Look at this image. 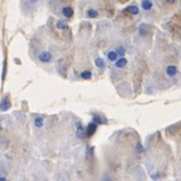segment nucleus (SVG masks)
I'll use <instances>...</instances> for the list:
<instances>
[{"instance_id":"obj_12","label":"nucleus","mask_w":181,"mask_h":181,"mask_svg":"<svg viewBox=\"0 0 181 181\" xmlns=\"http://www.w3.org/2000/svg\"><path fill=\"white\" fill-rule=\"evenodd\" d=\"M95 64H96V67L100 68V69H104V68H106V62H104L102 58H96V59H95Z\"/></svg>"},{"instance_id":"obj_3","label":"nucleus","mask_w":181,"mask_h":181,"mask_svg":"<svg viewBox=\"0 0 181 181\" xmlns=\"http://www.w3.org/2000/svg\"><path fill=\"white\" fill-rule=\"evenodd\" d=\"M86 131H87V137H90L92 135H95V132L97 131V123L95 122V121H92L90 123H88Z\"/></svg>"},{"instance_id":"obj_10","label":"nucleus","mask_w":181,"mask_h":181,"mask_svg":"<svg viewBox=\"0 0 181 181\" xmlns=\"http://www.w3.org/2000/svg\"><path fill=\"white\" fill-rule=\"evenodd\" d=\"M86 136H87L86 128H83V126L81 123H77V137L78 138H84Z\"/></svg>"},{"instance_id":"obj_14","label":"nucleus","mask_w":181,"mask_h":181,"mask_svg":"<svg viewBox=\"0 0 181 181\" xmlns=\"http://www.w3.org/2000/svg\"><path fill=\"white\" fill-rule=\"evenodd\" d=\"M43 125H44V118L43 117H35L34 118V126L37 127V128H42L43 127Z\"/></svg>"},{"instance_id":"obj_18","label":"nucleus","mask_w":181,"mask_h":181,"mask_svg":"<svg viewBox=\"0 0 181 181\" xmlns=\"http://www.w3.org/2000/svg\"><path fill=\"white\" fill-rule=\"evenodd\" d=\"M117 53H118V55L119 57H125V54H126V49H125V47H117Z\"/></svg>"},{"instance_id":"obj_8","label":"nucleus","mask_w":181,"mask_h":181,"mask_svg":"<svg viewBox=\"0 0 181 181\" xmlns=\"http://www.w3.org/2000/svg\"><path fill=\"white\" fill-rule=\"evenodd\" d=\"M10 107H12V103H10L8 96H4L3 100H2V111H3V112H7Z\"/></svg>"},{"instance_id":"obj_9","label":"nucleus","mask_w":181,"mask_h":181,"mask_svg":"<svg viewBox=\"0 0 181 181\" xmlns=\"http://www.w3.org/2000/svg\"><path fill=\"white\" fill-rule=\"evenodd\" d=\"M119 58V55H118V53H117V50H108L107 52V59L109 60V62H116V60Z\"/></svg>"},{"instance_id":"obj_11","label":"nucleus","mask_w":181,"mask_h":181,"mask_svg":"<svg viewBox=\"0 0 181 181\" xmlns=\"http://www.w3.org/2000/svg\"><path fill=\"white\" fill-rule=\"evenodd\" d=\"M125 10H126L127 13L132 14V15H137V14L140 13V9H138V7H137V5H130V7H127Z\"/></svg>"},{"instance_id":"obj_17","label":"nucleus","mask_w":181,"mask_h":181,"mask_svg":"<svg viewBox=\"0 0 181 181\" xmlns=\"http://www.w3.org/2000/svg\"><path fill=\"white\" fill-rule=\"evenodd\" d=\"M81 78H82V79H86V81L90 79V78H92V72L88 71V69L82 71V72H81Z\"/></svg>"},{"instance_id":"obj_19","label":"nucleus","mask_w":181,"mask_h":181,"mask_svg":"<svg viewBox=\"0 0 181 181\" xmlns=\"http://www.w3.org/2000/svg\"><path fill=\"white\" fill-rule=\"evenodd\" d=\"M136 150H137V152H138V154H141V152H143V151H145V148H143V146H142L141 143H137Z\"/></svg>"},{"instance_id":"obj_5","label":"nucleus","mask_w":181,"mask_h":181,"mask_svg":"<svg viewBox=\"0 0 181 181\" xmlns=\"http://www.w3.org/2000/svg\"><path fill=\"white\" fill-rule=\"evenodd\" d=\"M73 14H74V10H73L72 7H63V8H62V15H63L64 18L71 19V18L73 16Z\"/></svg>"},{"instance_id":"obj_21","label":"nucleus","mask_w":181,"mask_h":181,"mask_svg":"<svg viewBox=\"0 0 181 181\" xmlns=\"http://www.w3.org/2000/svg\"><path fill=\"white\" fill-rule=\"evenodd\" d=\"M166 3H169V4H174V3H176V0H166Z\"/></svg>"},{"instance_id":"obj_7","label":"nucleus","mask_w":181,"mask_h":181,"mask_svg":"<svg viewBox=\"0 0 181 181\" xmlns=\"http://www.w3.org/2000/svg\"><path fill=\"white\" fill-rule=\"evenodd\" d=\"M152 7H154L152 0H141V8H142V10L148 12V10L152 9Z\"/></svg>"},{"instance_id":"obj_22","label":"nucleus","mask_w":181,"mask_h":181,"mask_svg":"<svg viewBox=\"0 0 181 181\" xmlns=\"http://www.w3.org/2000/svg\"><path fill=\"white\" fill-rule=\"evenodd\" d=\"M28 2H29V3H32V4H35V3L38 2V0H28Z\"/></svg>"},{"instance_id":"obj_6","label":"nucleus","mask_w":181,"mask_h":181,"mask_svg":"<svg viewBox=\"0 0 181 181\" xmlns=\"http://www.w3.org/2000/svg\"><path fill=\"white\" fill-rule=\"evenodd\" d=\"M126 64H127V58H126V57H119V58L116 60V62H114V66H116V68H118V69L125 68Z\"/></svg>"},{"instance_id":"obj_4","label":"nucleus","mask_w":181,"mask_h":181,"mask_svg":"<svg viewBox=\"0 0 181 181\" xmlns=\"http://www.w3.org/2000/svg\"><path fill=\"white\" fill-rule=\"evenodd\" d=\"M92 121H95L96 123H100V125H107V118H104L103 116H101L98 113L92 114Z\"/></svg>"},{"instance_id":"obj_20","label":"nucleus","mask_w":181,"mask_h":181,"mask_svg":"<svg viewBox=\"0 0 181 181\" xmlns=\"http://www.w3.org/2000/svg\"><path fill=\"white\" fill-rule=\"evenodd\" d=\"M5 74H7V62H4V71H3V79H5Z\"/></svg>"},{"instance_id":"obj_1","label":"nucleus","mask_w":181,"mask_h":181,"mask_svg":"<svg viewBox=\"0 0 181 181\" xmlns=\"http://www.w3.org/2000/svg\"><path fill=\"white\" fill-rule=\"evenodd\" d=\"M38 59L40 60L42 63H50L52 60H53V55H52L50 52L43 50V52H40V53L38 54Z\"/></svg>"},{"instance_id":"obj_2","label":"nucleus","mask_w":181,"mask_h":181,"mask_svg":"<svg viewBox=\"0 0 181 181\" xmlns=\"http://www.w3.org/2000/svg\"><path fill=\"white\" fill-rule=\"evenodd\" d=\"M165 72H166V76H167L169 78H175L176 74H177V67L174 66V64H169V66L166 67Z\"/></svg>"},{"instance_id":"obj_13","label":"nucleus","mask_w":181,"mask_h":181,"mask_svg":"<svg viewBox=\"0 0 181 181\" xmlns=\"http://www.w3.org/2000/svg\"><path fill=\"white\" fill-rule=\"evenodd\" d=\"M86 15H87V18H97L98 16V12L96 9H93V8H89V9H87Z\"/></svg>"},{"instance_id":"obj_16","label":"nucleus","mask_w":181,"mask_h":181,"mask_svg":"<svg viewBox=\"0 0 181 181\" xmlns=\"http://www.w3.org/2000/svg\"><path fill=\"white\" fill-rule=\"evenodd\" d=\"M138 33H140V35L145 37V35L148 33V26H147L146 24H141V25L138 26Z\"/></svg>"},{"instance_id":"obj_15","label":"nucleus","mask_w":181,"mask_h":181,"mask_svg":"<svg viewBox=\"0 0 181 181\" xmlns=\"http://www.w3.org/2000/svg\"><path fill=\"white\" fill-rule=\"evenodd\" d=\"M55 25H57V28H58L59 30H67V29L69 28V25H68L66 21H63V20H58Z\"/></svg>"}]
</instances>
